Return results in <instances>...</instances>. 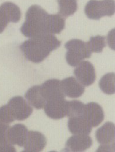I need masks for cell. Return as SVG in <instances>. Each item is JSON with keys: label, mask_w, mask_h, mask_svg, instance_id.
<instances>
[{"label": "cell", "mask_w": 115, "mask_h": 152, "mask_svg": "<svg viewBox=\"0 0 115 152\" xmlns=\"http://www.w3.org/2000/svg\"><path fill=\"white\" fill-rule=\"evenodd\" d=\"M40 40H31L25 42L22 49L27 58L34 63L42 61L50 52L41 37Z\"/></svg>", "instance_id": "1"}, {"label": "cell", "mask_w": 115, "mask_h": 152, "mask_svg": "<svg viewBox=\"0 0 115 152\" xmlns=\"http://www.w3.org/2000/svg\"><path fill=\"white\" fill-rule=\"evenodd\" d=\"M66 47L70 50L66 58L68 63L71 66H77L82 58L90 56L87 47L83 42L80 40H71L66 44Z\"/></svg>", "instance_id": "2"}, {"label": "cell", "mask_w": 115, "mask_h": 152, "mask_svg": "<svg viewBox=\"0 0 115 152\" xmlns=\"http://www.w3.org/2000/svg\"><path fill=\"white\" fill-rule=\"evenodd\" d=\"M8 105L15 120L23 121L28 118L33 113L32 107L20 96L12 98Z\"/></svg>", "instance_id": "3"}, {"label": "cell", "mask_w": 115, "mask_h": 152, "mask_svg": "<svg viewBox=\"0 0 115 152\" xmlns=\"http://www.w3.org/2000/svg\"><path fill=\"white\" fill-rule=\"evenodd\" d=\"M77 80L84 87L92 85L96 80V73L92 64L84 61L78 65L74 70Z\"/></svg>", "instance_id": "4"}, {"label": "cell", "mask_w": 115, "mask_h": 152, "mask_svg": "<svg viewBox=\"0 0 115 152\" xmlns=\"http://www.w3.org/2000/svg\"><path fill=\"white\" fill-rule=\"evenodd\" d=\"M41 88L46 101L65 98L61 81L58 79H50L46 81L41 86Z\"/></svg>", "instance_id": "5"}, {"label": "cell", "mask_w": 115, "mask_h": 152, "mask_svg": "<svg viewBox=\"0 0 115 152\" xmlns=\"http://www.w3.org/2000/svg\"><path fill=\"white\" fill-rule=\"evenodd\" d=\"M46 144V138L42 133L38 131H28L23 146V152H41L44 149Z\"/></svg>", "instance_id": "6"}, {"label": "cell", "mask_w": 115, "mask_h": 152, "mask_svg": "<svg viewBox=\"0 0 115 152\" xmlns=\"http://www.w3.org/2000/svg\"><path fill=\"white\" fill-rule=\"evenodd\" d=\"M93 143L89 135L74 134L67 141L65 150L67 152H82L89 149Z\"/></svg>", "instance_id": "7"}, {"label": "cell", "mask_w": 115, "mask_h": 152, "mask_svg": "<svg viewBox=\"0 0 115 152\" xmlns=\"http://www.w3.org/2000/svg\"><path fill=\"white\" fill-rule=\"evenodd\" d=\"M46 115L53 119H60L67 115V101L65 99L47 101L44 107Z\"/></svg>", "instance_id": "8"}, {"label": "cell", "mask_w": 115, "mask_h": 152, "mask_svg": "<svg viewBox=\"0 0 115 152\" xmlns=\"http://www.w3.org/2000/svg\"><path fill=\"white\" fill-rule=\"evenodd\" d=\"M84 117L92 128L99 126L103 122L105 115L101 106L95 102H90L85 104Z\"/></svg>", "instance_id": "9"}, {"label": "cell", "mask_w": 115, "mask_h": 152, "mask_svg": "<svg viewBox=\"0 0 115 152\" xmlns=\"http://www.w3.org/2000/svg\"><path fill=\"white\" fill-rule=\"evenodd\" d=\"M62 88L65 96L72 98H77L82 95L85 91V87L76 78L69 77L61 81Z\"/></svg>", "instance_id": "10"}, {"label": "cell", "mask_w": 115, "mask_h": 152, "mask_svg": "<svg viewBox=\"0 0 115 152\" xmlns=\"http://www.w3.org/2000/svg\"><path fill=\"white\" fill-rule=\"evenodd\" d=\"M115 124L111 122L105 123L96 131V139L100 145H110L115 143Z\"/></svg>", "instance_id": "11"}, {"label": "cell", "mask_w": 115, "mask_h": 152, "mask_svg": "<svg viewBox=\"0 0 115 152\" xmlns=\"http://www.w3.org/2000/svg\"><path fill=\"white\" fill-rule=\"evenodd\" d=\"M68 128L73 134L89 135L92 131V127L84 116L69 118Z\"/></svg>", "instance_id": "12"}, {"label": "cell", "mask_w": 115, "mask_h": 152, "mask_svg": "<svg viewBox=\"0 0 115 152\" xmlns=\"http://www.w3.org/2000/svg\"><path fill=\"white\" fill-rule=\"evenodd\" d=\"M25 97L32 107L38 110L43 108L47 102L43 95L40 86H35L30 88L25 93Z\"/></svg>", "instance_id": "13"}, {"label": "cell", "mask_w": 115, "mask_h": 152, "mask_svg": "<svg viewBox=\"0 0 115 152\" xmlns=\"http://www.w3.org/2000/svg\"><path fill=\"white\" fill-rule=\"evenodd\" d=\"M28 130L23 124H18L9 128L8 141L12 145L23 147L26 138Z\"/></svg>", "instance_id": "14"}, {"label": "cell", "mask_w": 115, "mask_h": 152, "mask_svg": "<svg viewBox=\"0 0 115 152\" xmlns=\"http://www.w3.org/2000/svg\"><path fill=\"white\" fill-rule=\"evenodd\" d=\"M99 86L104 93L108 95L114 94L115 91V73H108L103 76L99 81Z\"/></svg>", "instance_id": "15"}, {"label": "cell", "mask_w": 115, "mask_h": 152, "mask_svg": "<svg viewBox=\"0 0 115 152\" xmlns=\"http://www.w3.org/2000/svg\"><path fill=\"white\" fill-rule=\"evenodd\" d=\"M85 106L83 102L78 100L67 101V116L69 118L84 116Z\"/></svg>", "instance_id": "16"}, {"label": "cell", "mask_w": 115, "mask_h": 152, "mask_svg": "<svg viewBox=\"0 0 115 152\" xmlns=\"http://www.w3.org/2000/svg\"><path fill=\"white\" fill-rule=\"evenodd\" d=\"M14 120L15 119L8 105H4L0 108V122L1 124H10L14 122Z\"/></svg>", "instance_id": "17"}, {"label": "cell", "mask_w": 115, "mask_h": 152, "mask_svg": "<svg viewBox=\"0 0 115 152\" xmlns=\"http://www.w3.org/2000/svg\"><path fill=\"white\" fill-rule=\"evenodd\" d=\"M90 47L92 50L95 52H100L105 46L104 38L100 37H97L91 38L90 42Z\"/></svg>", "instance_id": "18"}, {"label": "cell", "mask_w": 115, "mask_h": 152, "mask_svg": "<svg viewBox=\"0 0 115 152\" xmlns=\"http://www.w3.org/2000/svg\"><path fill=\"white\" fill-rule=\"evenodd\" d=\"M9 126L4 124H0V145L9 142L8 141V130Z\"/></svg>", "instance_id": "19"}, {"label": "cell", "mask_w": 115, "mask_h": 152, "mask_svg": "<svg viewBox=\"0 0 115 152\" xmlns=\"http://www.w3.org/2000/svg\"><path fill=\"white\" fill-rule=\"evenodd\" d=\"M0 151L1 152H16V149L9 142H7L0 145Z\"/></svg>", "instance_id": "20"}, {"label": "cell", "mask_w": 115, "mask_h": 152, "mask_svg": "<svg viewBox=\"0 0 115 152\" xmlns=\"http://www.w3.org/2000/svg\"><path fill=\"white\" fill-rule=\"evenodd\" d=\"M115 144L110 145H100L97 152H115Z\"/></svg>", "instance_id": "21"}]
</instances>
